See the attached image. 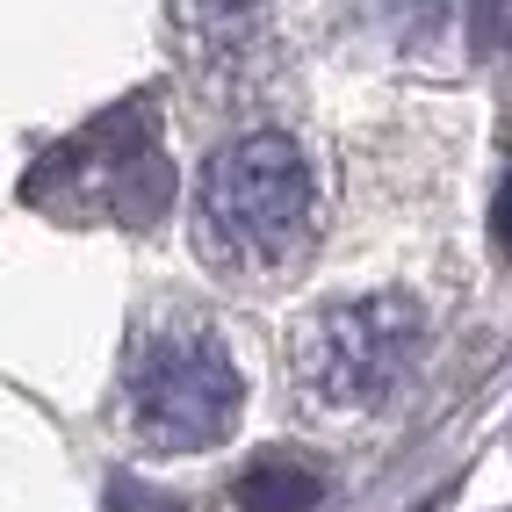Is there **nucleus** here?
<instances>
[{
	"mask_svg": "<svg viewBox=\"0 0 512 512\" xmlns=\"http://www.w3.org/2000/svg\"><path fill=\"white\" fill-rule=\"evenodd\" d=\"M491 238H498V253L512 260V174H505V188H498V202H491Z\"/></svg>",
	"mask_w": 512,
	"mask_h": 512,
	"instance_id": "nucleus-7",
	"label": "nucleus"
},
{
	"mask_svg": "<svg viewBox=\"0 0 512 512\" xmlns=\"http://www.w3.org/2000/svg\"><path fill=\"white\" fill-rule=\"evenodd\" d=\"M498 15H505V0H476V37H498Z\"/></svg>",
	"mask_w": 512,
	"mask_h": 512,
	"instance_id": "nucleus-8",
	"label": "nucleus"
},
{
	"mask_svg": "<svg viewBox=\"0 0 512 512\" xmlns=\"http://www.w3.org/2000/svg\"><path fill=\"white\" fill-rule=\"evenodd\" d=\"M231 498H238V512H311L325 498V484L296 462H253Z\"/></svg>",
	"mask_w": 512,
	"mask_h": 512,
	"instance_id": "nucleus-4",
	"label": "nucleus"
},
{
	"mask_svg": "<svg viewBox=\"0 0 512 512\" xmlns=\"http://www.w3.org/2000/svg\"><path fill=\"white\" fill-rule=\"evenodd\" d=\"M368 8L383 15V29H390V37L419 44V37H433V29H440V15H448V0H368Z\"/></svg>",
	"mask_w": 512,
	"mask_h": 512,
	"instance_id": "nucleus-5",
	"label": "nucleus"
},
{
	"mask_svg": "<svg viewBox=\"0 0 512 512\" xmlns=\"http://www.w3.org/2000/svg\"><path fill=\"white\" fill-rule=\"evenodd\" d=\"M109 512H181V498L138 484V476H116V484H109Z\"/></svg>",
	"mask_w": 512,
	"mask_h": 512,
	"instance_id": "nucleus-6",
	"label": "nucleus"
},
{
	"mask_svg": "<svg viewBox=\"0 0 512 512\" xmlns=\"http://www.w3.org/2000/svg\"><path fill=\"white\" fill-rule=\"evenodd\" d=\"M419 347H426V311L412 296L383 289V296L325 311L303 332L296 368H303V383H311L318 404H332V412H368V404H383L397 390V375L412 368Z\"/></svg>",
	"mask_w": 512,
	"mask_h": 512,
	"instance_id": "nucleus-3",
	"label": "nucleus"
},
{
	"mask_svg": "<svg viewBox=\"0 0 512 512\" xmlns=\"http://www.w3.org/2000/svg\"><path fill=\"white\" fill-rule=\"evenodd\" d=\"M238 412H246V375L231 368V354L202 325L159 332L138 375H130V419L152 448L202 455L238 426Z\"/></svg>",
	"mask_w": 512,
	"mask_h": 512,
	"instance_id": "nucleus-2",
	"label": "nucleus"
},
{
	"mask_svg": "<svg viewBox=\"0 0 512 512\" xmlns=\"http://www.w3.org/2000/svg\"><path fill=\"white\" fill-rule=\"evenodd\" d=\"M210 15H246V8H260V0H202Z\"/></svg>",
	"mask_w": 512,
	"mask_h": 512,
	"instance_id": "nucleus-9",
	"label": "nucleus"
},
{
	"mask_svg": "<svg viewBox=\"0 0 512 512\" xmlns=\"http://www.w3.org/2000/svg\"><path fill=\"white\" fill-rule=\"evenodd\" d=\"M311 224V166L282 130H246L202 166V238L224 260H282Z\"/></svg>",
	"mask_w": 512,
	"mask_h": 512,
	"instance_id": "nucleus-1",
	"label": "nucleus"
}]
</instances>
